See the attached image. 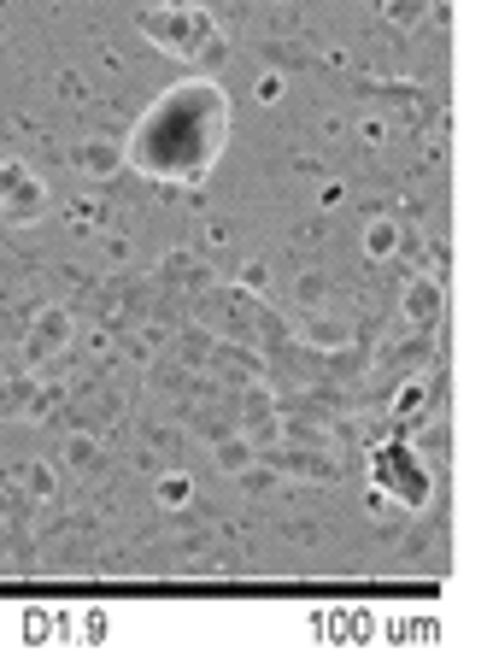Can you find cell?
I'll list each match as a JSON object with an SVG mask.
<instances>
[{
    "instance_id": "obj_1",
    "label": "cell",
    "mask_w": 493,
    "mask_h": 658,
    "mask_svg": "<svg viewBox=\"0 0 493 658\" xmlns=\"http://www.w3.org/2000/svg\"><path fill=\"white\" fill-rule=\"evenodd\" d=\"M223 141H230V94L212 77H189L135 118L130 141H123V164H135L148 182L200 189L223 159Z\"/></svg>"
},
{
    "instance_id": "obj_2",
    "label": "cell",
    "mask_w": 493,
    "mask_h": 658,
    "mask_svg": "<svg viewBox=\"0 0 493 658\" xmlns=\"http://www.w3.org/2000/svg\"><path fill=\"white\" fill-rule=\"evenodd\" d=\"M135 24L153 48L177 53V59H212V66L223 59V30L212 24L205 7H148Z\"/></svg>"
},
{
    "instance_id": "obj_3",
    "label": "cell",
    "mask_w": 493,
    "mask_h": 658,
    "mask_svg": "<svg viewBox=\"0 0 493 658\" xmlns=\"http://www.w3.org/2000/svg\"><path fill=\"white\" fill-rule=\"evenodd\" d=\"M370 477H376L382 493H394L405 511H423L429 493H435V477H429L423 459H417V452H411L405 441H388V447L370 452Z\"/></svg>"
},
{
    "instance_id": "obj_4",
    "label": "cell",
    "mask_w": 493,
    "mask_h": 658,
    "mask_svg": "<svg viewBox=\"0 0 493 658\" xmlns=\"http://www.w3.org/2000/svg\"><path fill=\"white\" fill-rule=\"evenodd\" d=\"M48 212V189L24 171V164H0V218L7 223H30V218H41Z\"/></svg>"
},
{
    "instance_id": "obj_5",
    "label": "cell",
    "mask_w": 493,
    "mask_h": 658,
    "mask_svg": "<svg viewBox=\"0 0 493 658\" xmlns=\"http://www.w3.org/2000/svg\"><path fill=\"white\" fill-rule=\"evenodd\" d=\"M71 341V312H66V306H41V312H36V336H30V365H41V359H48V353H59V347H66Z\"/></svg>"
},
{
    "instance_id": "obj_6",
    "label": "cell",
    "mask_w": 493,
    "mask_h": 658,
    "mask_svg": "<svg viewBox=\"0 0 493 658\" xmlns=\"http://www.w3.org/2000/svg\"><path fill=\"white\" fill-rule=\"evenodd\" d=\"M71 164H77V171H89V177H112L123 164V148H118V141H82V148H71Z\"/></svg>"
},
{
    "instance_id": "obj_7",
    "label": "cell",
    "mask_w": 493,
    "mask_h": 658,
    "mask_svg": "<svg viewBox=\"0 0 493 658\" xmlns=\"http://www.w3.org/2000/svg\"><path fill=\"white\" fill-rule=\"evenodd\" d=\"M405 318H411V323H435V318H441V282H411Z\"/></svg>"
},
{
    "instance_id": "obj_8",
    "label": "cell",
    "mask_w": 493,
    "mask_h": 658,
    "mask_svg": "<svg viewBox=\"0 0 493 658\" xmlns=\"http://www.w3.org/2000/svg\"><path fill=\"white\" fill-rule=\"evenodd\" d=\"M394 247H400V230H394L388 218H376V223L364 230V253H370V259H388Z\"/></svg>"
},
{
    "instance_id": "obj_9",
    "label": "cell",
    "mask_w": 493,
    "mask_h": 658,
    "mask_svg": "<svg viewBox=\"0 0 493 658\" xmlns=\"http://www.w3.org/2000/svg\"><path fill=\"white\" fill-rule=\"evenodd\" d=\"M388 24H400V30H411V24H417V18H423V0H388Z\"/></svg>"
},
{
    "instance_id": "obj_10",
    "label": "cell",
    "mask_w": 493,
    "mask_h": 658,
    "mask_svg": "<svg viewBox=\"0 0 493 658\" xmlns=\"http://www.w3.org/2000/svg\"><path fill=\"white\" fill-rule=\"evenodd\" d=\"M218 459L230 465V470H247V465H253V447H247V441H223V447H218Z\"/></svg>"
},
{
    "instance_id": "obj_11",
    "label": "cell",
    "mask_w": 493,
    "mask_h": 658,
    "mask_svg": "<svg viewBox=\"0 0 493 658\" xmlns=\"http://www.w3.org/2000/svg\"><path fill=\"white\" fill-rule=\"evenodd\" d=\"M159 500L164 506H182V500H189V477H164L159 482Z\"/></svg>"
},
{
    "instance_id": "obj_12",
    "label": "cell",
    "mask_w": 493,
    "mask_h": 658,
    "mask_svg": "<svg viewBox=\"0 0 493 658\" xmlns=\"http://www.w3.org/2000/svg\"><path fill=\"white\" fill-rule=\"evenodd\" d=\"M66 459H71V465H89V459H94V441H89V436H71Z\"/></svg>"
},
{
    "instance_id": "obj_13",
    "label": "cell",
    "mask_w": 493,
    "mask_h": 658,
    "mask_svg": "<svg viewBox=\"0 0 493 658\" xmlns=\"http://www.w3.org/2000/svg\"><path fill=\"white\" fill-rule=\"evenodd\" d=\"M30 488H36V493H53V477H48V465H30Z\"/></svg>"
},
{
    "instance_id": "obj_14",
    "label": "cell",
    "mask_w": 493,
    "mask_h": 658,
    "mask_svg": "<svg viewBox=\"0 0 493 658\" xmlns=\"http://www.w3.org/2000/svg\"><path fill=\"white\" fill-rule=\"evenodd\" d=\"M417 400H423V382H411V388H405V395L394 400V411H411V406H417Z\"/></svg>"
},
{
    "instance_id": "obj_15",
    "label": "cell",
    "mask_w": 493,
    "mask_h": 658,
    "mask_svg": "<svg viewBox=\"0 0 493 658\" xmlns=\"http://www.w3.org/2000/svg\"><path fill=\"white\" fill-rule=\"evenodd\" d=\"M259 100H282V77H264L259 82Z\"/></svg>"
},
{
    "instance_id": "obj_16",
    "label": "cell",
    "mask_w": 493,
    "mask_h": 658,
    "mask_svg": "<svg viewBox=\"0 0 493 658\" xmlns=\"http://www.w3.org/2000/svg\"><path fill=\"white\" fill-rule=\"evenodd\" d=\"M0 164H7V153H0Z\"/></svg>"
}]
</instances>
